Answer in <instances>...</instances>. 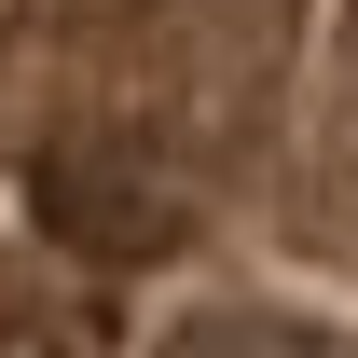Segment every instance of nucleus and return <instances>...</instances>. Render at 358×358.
<instances>
[{"mask_svg":"<svg viewBox=\"0 0 358 358\" xmlns=\"http://www.w3.org/2000/svg\"><path fill=\"white\" fill-rule=\"evenodd\" d=\"M42 221L69 234V248L138 262V248H166V234H179V207L152 193V166H124V152H55V166H42Z\"/></svg>","mask_w":358,"mask_h":358,"instance_id":"obj_1","label":"nucleus"},{"mask_svg":"<svg viewBox=\"0 0 358 358\" xmlns=\"http://www.w3.org/2000/svg\"><path fill=\"white\" fill-rule=\"evenodd\" d=\"M166 358H331V345H303V331H275V317H193Z\"/></svg>","mask_w":358,"mask_h":358,"instance_id":"obj_2","label":"nucleus"}]
</instances>
